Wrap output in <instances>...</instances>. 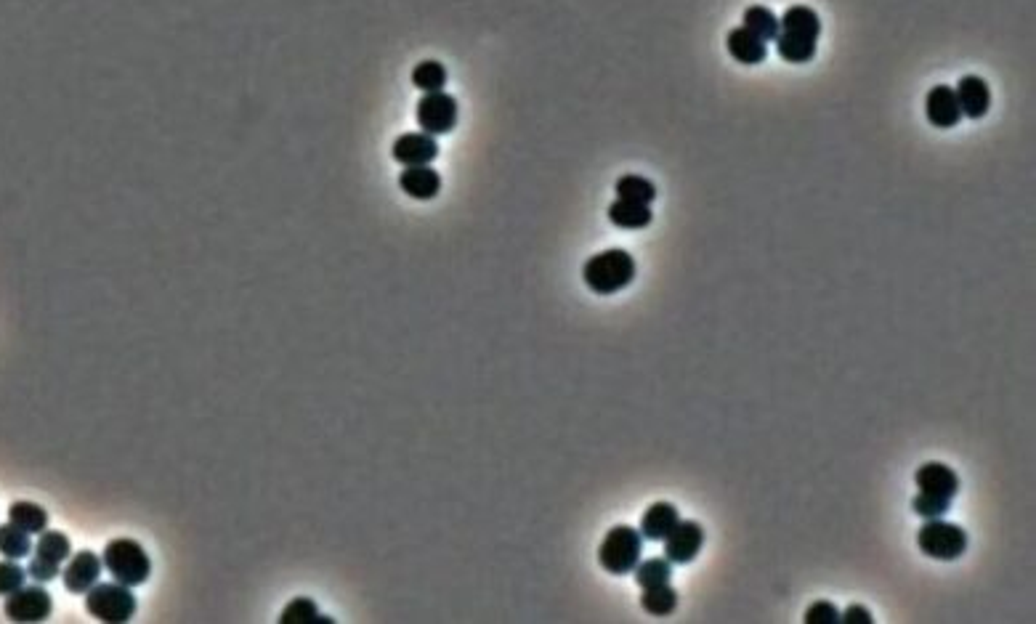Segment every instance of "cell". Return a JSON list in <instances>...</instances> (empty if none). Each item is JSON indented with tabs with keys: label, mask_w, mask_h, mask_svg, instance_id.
Segmentation results:
<instances>
[{
	"label": "cell",
	"mask_w": 1036,
	"mask_h": 624,
	"mask_svg": "<svg viewBox=\"0 0 1036 624\" xmlns=\"http://www.w3.org/2000/svg\"><path fill=\"white\" fill-rule=\"evenodd\" d=\"M638 274V263L622 247H611L604 253L590 255L582 266V279L596 295H614L625 290Z\"/></svg>",
	"instance_id": "cell-1"
},
{
	"label": "cell",
	"mask_w": 1036,
	"mask_h": 624,
	"mask_svg": "<svg viewBox=\"0 0 1036 624\" xmlns=\"http://www.w3.org/2000/svg\"><path fill=\"white\" fill-rule=\"evenodd\" d=\"M101 563H104V569L112 574V579L125 587L144 585L149 579V574H152V561H149L147 550L136 540H128V537H120V540L109 542V545L104 547Z\"/></svg>",
	"instance_id": "cell-2"
},
{
	"label": "cell",
	"mask_w": 1036,
	"mask_h": 624,
	"mask_svg": "<svg viewBox=\"0 0 1036 624\" xmlns=\"http://www.w3.org/2000/svg\"><path fill=\"white\" fill-rule=\"evenodd\" d=\"M643 553V537L638 529L627 524L611 526L606 532L604 542L598 547V563L601 569L622 577V574H633V569L641 563Z\"/></svg>",
	"instance_id": "cell-3"
},
{
	"label": "cell",
	"mask_w": 1036,
	"mask_h": 624,
	"mask_svg": "<svg viewBox=\"0 0 1036 624\" xmlns=\"http://www.w3.org/2000/svg\"><path fill=\"white\" fill-rule=\"evenodd\" d=\"M136 609H139L136 595H133L131 587L120 585V582H109V585L96 582L86 595V611L99 622H131L136 617Z\"/></svg>",
	"instance_id": "cell-4"
},
{
	"label": "cell",
	"mask_w": 1036,
	"mask_h": 624,
	"mask_svg": "<svg viewBox=\"0 0 1036 624\" xmlns=\"http://www.w3.org/2000/svg\"><path fill=\"white\" fill-rule=\"evenodd\" d=\"M917 545L928 558L957 561L967 550V534L962 526L949 524L944 518H928L917 532Z\"/></svg>",
	"instance_id": "cell-5"
},
{
	"label": "cell",
	"mask_w": 1036,
	"mask_h": 624,
	"mask_svg": "<svg viewBox=\"0 0 1036 624\" xmlns=\"http://www.w3.org/2000/svg\"><path fill=\"white\" fill-rule=\"evenodd\" d=\"M72 542L64 532H40L35 542V555H32L30 566H27V577H32L38 585L54 582L62 574V563L70 561Z\"/></svg>",
	"instance_id": "cell-6"
},
{
	"label": "cell",
	"mask_w": 1036,
	"mask_h": 624,
	"mask_svg": "<svg viewBox=\"0 0 1036 624\" xmlns=\"http://www.w3.org/2000/svg\"><path fill=\"white\" fill-rule=\"evenodd\" d=\"M415 120H418L420 131L428 133V136L452 133L457 125V99L455 96H449L447 91L426 93V96L418 101Z\"/></svg>",
	"instance_id": "cell-7"
},
{
	"label": "cell",
	"mask_w": 1036,
	"mask_h": 624,
	"mask_svg": "<svg viewBox=\"0 0 1036 624\" xmlns=\"http://www.w3.org/2000/svg\"><path fill=\"white\" fill-rule=\"evenodd\" d=\"M51 611H54V601L40 585L19 587L6 595V606H3V614L11 622H46Z\"/></svg>",
	"instance_id": "cell-8"
},
{
	"label": "cell",
	"mask_w": 1036,
	"mask_h": 624,
	"mask_svg": "<svg viewBox=\"0 0 1036 624\" xmlns=\"http://www.w3.org/2000/svg\"><path fill=\"white\" fill-rule=\"evenodd\" d=\"M704 540V526L699 521H678L673 532L667 534L665 540V558L670 563H691L696 561V555L702 553Z\"/></svg>",
	"instance_id": "cell-9"
},
{
	"label": "cell",
	"mask_w": 1036,
	"mask_h": 624,
	"mask_svg": "<svg viewBox=\"0 0 1036 624\" xmlns=\"http://www.w3.org/2000/svg\"><path fill=\"white\" fill-rule=\"evenodd\" d=\"M391 155L399 165L404 168H415V165H431L436 157H439V144H436V136H428V133H402L399 139L394 141V149Z\"/></svg>",
	"instance_id": "cell-10"
},
{
	"label": "cell",
	"mask_w": 1036,
	"mask_h": 624,
	"mask_svg": "<svg viewBox=\"0 0 1036 624\" xmlns=\"http://www.w3.org/2000/svg\"><path fill=\"white\" fill-rule=\"evenodd\" d=\"M925 117L933 128H957L962 120L957 91L951 85H933L925 96Z\"/></svg>",
	"instance_id": "cell-11"
},
{
	"label": "cell",
	"mask_w": 1036,
	"mask_h": 624,
	"mask_svg": "<svg viewBox=\"0 0 1036 624\" xmlns=\"http://www.w3.org/2000/svg\"><path fill=\"white\" fill-rule=\"evenodd\" d=\"M101 569H104V563H101L99 555L91 553V550H80V553L72 555L67 569L62 571L64 587L75 595L88 593V590L99 582Z\"/></svg>",
	"instance_id": "cell-12"
},
{
	"label": "cell",
	"mask_w": 1036,
	"mask_h": 624,
	"mask_svg": "<svg viewBox=\"0 0 1036 624\" xmlns=\"http://www.w3.org/2000/svg\"><path fill=\"white\" fill-rule=\"evenodd\" d=\"M957 101L959 109H962V117H970V120H981L986 117L991 107V91L986 80L978 78V75H965L959 78L957 83Z\"/></svg>",
	"instance_id": "cell-13"
},
{
	"label": "cell",
	"mask_w": 1036,
	"mask_h": 624,
	"mask_svg": "<svg viewBox=\"0 0 1036 624\" xmlns=\"http://www.w3.org/2000/svg\"><path fill=\"white\" fill-rule=\"evenodd\" d=\"M914 484H917L920 492L941 494V497H949V500H954L959 494L957 470L944 463H925L922 468H917Z\"/></svg>",
	"instance_id": "cell-14"
},
{
	"label": "cell",
	"mask_w": 1036,
	"mask_h": 624,
	"mask_svg": "<svg viewBox=\"0 0 1036 624\" xmlns=\"http://www.w3.org/2000/svg\"><path fill=\"white\" fill-rule=\"evenodd\" d=\"M678 521H681V510L675 508L673 502H654V505H649V510L643 513L641 529H638V532H641L643 540L662 542L667 534L678 526Z\"/></svg>",
	"instance_id": "cell-15"
},
{
	"label": "cell",
	"mask_w": 1036,
	"mask_h": 624,
	"mask_svg": "<svg viewBox=\"0 0 1036 624\" xmlns=\"http://www.w3.org/2000/svg\"><path fill=\"white\" fill-rule=\"evenodd\" d=\"M399 186L402 192L412 200L428 202L436 200L441 192V176L431 165H415V168H404L402 176H399Z\"/></svg>",
	"instance_id": "cell-16"
},
{
	"label": "cell",
	"mask_w": 1036,
	"mask_h": 624,
	"mask_svg": "<svg viewBox=\"0 0 1036 624\" xmlns=\"http://www.w3.org/2000/svg\"><path fill=\"white\" fill-rule=\"evenodd\" d=\"M726 48H728V54H731V59H736L739 64H763L766 62V56H768V43L766 40H760L758 35H752L747 27H734V30L728 32V38H726Z\"/></svg>",
	"instance_id": "cell-17"
},
{
	"label": "cell",
	"mask_w": 1036,
	"mask_h": 624,
	"mask_svg": "<svg viewBox=\"0 0 1036 624\" xmlns=\"http://www.w3.org/2000/svg\"><path fill=\"white\" fill-rule=\"evenodd\" d=\"M609 221L619 229H627V232H638V229H646V226L654 221V213H651V205H641V202H630V200H617L609 205Z\"/></svg>",
	"instance_id": "cell-18"
},
{
	"label": "cell",
	"mask_w": 1036,
	"mask_h": 624,
	"mask_svg": "<svg viewBox=\"0 0 1036 624\" xmlns=\"http://www.w3.org/2000/svg\"><path fill=\"white\" fill-rule=\"evenodd\" d=\"M779 32H789V35H800V38L819 40L821 19L813 8L789 6L787 11H784V16L779 19Z\"/></svg>",
	"instance_id": "cell-19"
},
{
	"label": "cell",
	"mask_w": 1036,
	"mask_h": 624,
	"mask_svg": "<svg viewBox=\"0 0 1036 624\" xmlns=\"http://www.w3.org/2000/svg\"><path fill=\"white\" fill-rule=\"evenodd\" d=\"M776 51L787 64H808L813 62L816 56V43L819 40L811 38H800V35H789V32H779L776 35Z\"/></svg>",
	"instance_id": "cell-20"
},
{
	"label": "cell",
	"mask_w": 1036,
	"mask_h": 624,
	"mask_svg": "<svg viewBox=\"0 0 1036 624\" xmlns=\"http://www.w3.org/2000/svg\"><path fill=\"white\" fill-rule=\"evenodd\" d=\"M8 521L27 534H40L48 529V510H43L35 502H14L8 508Z\"/></svg>",
	"instance_id": "cell-21"
},
{
	"label": "cell",
	"mask_w": 1036,
	"mask_h": 624,
	"mask_svg": "<svg viewBox=\"0 0 1036 624\" xmlns=\"http://www.w3.org/2000/svg\"><path fill=\"white\" fill-rule=\"evenodd\" d=\"M641 606L651 617H670L678 609V590L670 582L667 585L646 587L641 595Z\"/></svg>",
	"instance_id": "cell-22"
},
{
	"label": "cell",
	"mask_w": 1036,
	"mask_h": 624,
	"mask_svg": "<svg viewBox=\"0 0 1036 624\" xmlns=\"http://www.w3.org/2000/svg\"><path fill=\"white\" fill-rule=\"evenodd\" d=\"M614 192H617V200L641 202V205H651L659 194L654 181H649L646 176H638V173H627V176L619 178Z\"/></svg>",
	"instance_id": "cell-23"
},
{
	"label": "cell",
	"mask_w": 1036,
	"mask_h": 624,
	"mask_svg": "<svg viewBox=\"0 0 1036 624\" xmlns=\"http://www.w3.org/2000/svg\"><path fill=\"white\" fill-rule=\"evenodd\" d=\"M742 27H747V30H750L752 35H758L760 40L771 43V40H776V35H779V16L766 6H750L742 16Z\"/></svg>",
	"instance_id": "cell-24"
},
{
	"label": "cell",
	"mask_w": 1036,
	"mask_h": 624,
	"mask_svg": "<svg viewBox=\"0 0 1036 624\" xmlns=\"http://www.w3.org/2000/svg\"><path fill=\"white\" fill-rule=\"evenodd\" d=\"M635 574V582H638V587L641 590H646V587H657V585H667L670 579H673V563L667 561V558H646V561H641L638 566L633 569Z\"/></svg>",
	"instance_id": "cell-25"
},
{
	"label": "cell",
	"mask_w": 1036,
	"mask_h": 624,
	"mask_svg": "<svg viewBox=\"0 0 1036 624\" xmlns=\"http://www.w3.org/2000/svg\"><path fill=\"white\" fill-rule=\"evenodd\" d=\"M0 553L11 558V561H19V558H27L32 553V540L30 534L14 526L11 521L0 526Z\"/></svg>",
	"instance_id": "cell-26"
},
{
	"label": "cell",
	"mask_w": 1036,
	"mask_h": 624,
	"mask_svg": "<svg viewBox=\"0 0 1036 624\" xmlns=\"http://www.w3.org/2000/svg\"><path fill=\"white\" fill-rule=\"evenodd\" d=\"M412 83L423 93L444 91V85H447V67L441 62L426 59V62H420L418 67L412 70Z\"/></svg>",
	"instance_id": "cell-27"
},
{
	"label": "cell",
	"mask_w": 1036,
	"mask_h": 624,
	"mask_svg": "<svg viewBox=\"0 0 1036 624\" xmlns=\"http://www.w3.org/2000/svg\"><path fill=\"white\" fill-rule=\"evenodd\" d=\"M330 624V619L322 617L317 609V603L311 598H295V601L287 603V609L282 611L279 617V624Z\"/></svg>",
	"instance_id": "cell-28"
},
{
	"label": "cell",
	"mask_w": 1036,
	"mask_h": 624,
	"mask_svg": "<svg viewBox=\"0 0 1036 624\" xmlns=\"http://www.w3.org/2000/svg\"><path fill=\"white\" fill-rule=\"evenodd\" d=\"M949 508H951V500L949 497H941V494L920 492L912 500V510L917 513V516L925 518V521H928V518H944L946 513H949Z\"/></svg>",
	"instance_id": "cell-29"
},
{
	"label": "cell",
	"mask_w": 1036,
	"mask_h": 624,
	"mask_svg": "<svg viewBox=\"0 0 1036 624\" xmlns=\"http://www.w3.org/2000/svg\"><path fill=\"white\" fill-rule=\"evenodd\" d=\"M24 582H27V571L19 563L11 561V558L0 561V595H11L14 590L24 587Z\"/></svg>",
	"instance_id": "cell-30"
},
{
	"label": "cell",
	"mask_w": 1036,
	"mask_h": 624,
	"mask_svg": "<svg viewBox=\"0 0 1036 624\" xmlns=\"http://www.w3.org/2000/svg\"><path fill=\"white\" fill-rule=\"evenodd\" d=\"M803 622L805 624H840V611H837L835 603L816 601L808 606Z\"/></svg>",
	"instance_id": "cell-31"
},
{
	"label": "cell",
	"mask_w": 1036,
	"mask_h": 624,
	"mask_svg": "<svg viewBox=\"0 0 1036 624\" xmlns=\"http://www.w3.org/2000/svg\"><path fill=\"white\" fill-rule=\"evenodd\" d=\"M840 622L843 624H874V617H872V611L866 609V606H848V609L840 614Z\"/></svg>",
	"instance_id": "cell-32"
}]
</instances>
